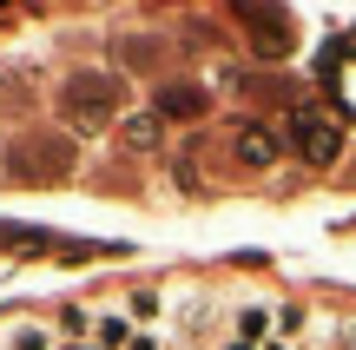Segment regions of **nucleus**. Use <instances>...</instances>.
Returning a JSON list of instances; mask_svg holds the SVG:
<instances>
[{
  "instance_id": "nucleus-6",
  "label": "nucleus",
  "mask_w": 356,
  "mask_h": 350,
  "mask_svg": "<svg viewBox=\"0 0 356 350\" xmlns=\"http://www.w3.org/2000/svg\"><path fill=\"white\" fill-rule=\"evenodd\" d=\"M231 337H238V344H251V350L277 344V311H270L264 298H257V304H238V317H231Z\"/></svg>"
},
{
  "instance_id": "nucleus-15",
  "label": "nucleus",
  "mask_w": 356,
  "mask_h": 350,
  "mask_svg": "<svg viewBox=\"0 0 356 350\" xmlns=\"http://www.w3.org/2000/svg\"><path fill=\"white\" fill-rule=\"evenodd\" d=\"M323 79H330V86H337V93H343V106H350V113H356V73H343V66H337V60H330V66H323Z\"/></svg>"
},
{
  "instance_id": "nucleus-3",
  "label": "nucleus",
  "mask_w": 356,
  "mask_h": 350,
  "mask_svg": "<svg viewBox=\"0 0 356 350\" xmlns=\"http://www.w3.org/2000/svg\"><path fill=\"white\" fill-rule=\"evenodd\" d=\"M297 145H304V159H310V166H337V152H343L337 126L317 113V106H297Z\"/></svg>"
},
{
  "instance_id": "nucleus-18",
  "label": "nucleus",
  "mask_w": 356,
  "mask_h": 350,
  "mask_svg": "<svg viewBox=\"0 0 356 350\" xmlns=\"http://www.w3.org/2000/svg\"><path fill=\"white\" fill-rule=\"evenodd\" d=\"M53 344H60V337H53ZM60 350H99V344H92V337H73V344H60Z\"/></svg>"
},
{
  "instance_id": "nucleus-17",
  "label": "nucleus",
  "mask_w": 356,
  "mask_h": 350,
  "mask_svg": "<svg viewBox=\"0 0 356 350\" xmlns=\"http://www.w3.org/2000/svg\"><path fill=\"white\" fill-rule=\"evenodd\" d=\"M126 350H165V337H159V331H139V337H132Z\"/></svg>"
},
{
  "instance_id": "nucleus-19",
  "label": "nucleus",
  "mask_w": 356,
  "mask_h": 350,
  "mask_svg": "<svg viewBox=\"0 0 356 350\" xmlns=\"http://www.w3.org/2000/svg\"><path fill=\"white\" fill-rule=\"evenodd\" d=\"M225 350H251V344H238V337H231V344H225Z\"/></svg>"
},
{
  "instance_id": "nucleus-8",
  "label": "nucleus",
  "mask_w": 356,
  "mask_h": 350,
  "mask_svg": "<svg viewBox=\"0 0 356 350\" xmlns=\"http://www.w3.org/2000/svg\"><path fill=\"white\" fill-rule=\"evenodd\" d=\"M132 337H139V331H132L126 311H99V317H92V344H99V350H126Z\"/></svg>"
},
{
  "instance_id": "nucleus-5",
  "label": "nucleus",
  "mask_w": 356,
  "mask_h": 350,
  "mask_svg": "<svg viewBox=\"0 0 356 350\" xmlns=\"http://www.w3.org/2000/svg\"><path fill=\"white\" fill-rule=\"evenodd\" d=\"M33 106H40V73L33 66H7V73H0V113L20 119V113H33Z\"/></svg>"
},
{
  "instance_id": "nucleus-10",
  "label": "nucleus",
  "mask_w": 356,
  "mask_h": 350,
  "mask_svg": "<svg viewBox=\"0 0 356 350\" xmlns=\"http://www.w3.org/2000/svg\"><path fill=\"white\" fill-rule=\"evenodd\" d=\"M238 159L244 166H270V159H277V139H270L264 126H238Z\"/></svg>"
},
{
  "instance_id": "nucleus-11",
  "label": "nucleus",
  "mask_w": 356,
  "mask_h": 350,
  "mask_svg": "<svg viewBox=\"0 0 356 350\" xmlns=\"http://www.w3.org/2000/svg\"><path fill=\"white\" fill-rule=\"evenodd\" d=\"M159 311H165V291H159V285H139V291L126 298V317H132V324H152Z\"/></svg>"
},
{
  "instance_id": "nucleus-13",
  "label": "nucleus",
  "mask_w": 356,
  "mask_h": 350,
  "mask_svg": "<svg viewBox=\"0 0 356 350\" xmlns=\"http://www.w3.org/2000/svg\"><path fill=\"white\" fill-rule=\"evenodd\" d=\"M119 132H126V145H139V152H145V145H159V113H132Z\"/></svg>"
},
{
  "instance_id": "nucleus-2",
  "label": "nucleus",
  "mask_w": 356,
  "mask_h": 350,
  "mask_svg": "<svg viewBox=\"0 0 356 350\" xmlns=\"http://www.w3.org/2000/svg\"><path fill=\"white\" fill-rule=\"evenodd\" d=\"M73 166V139L66 132H20L7 145V179L13 185H47V179H66Z\"/></svg>"
},
{
  "instance_id": "nucleus-20",
  "label": "nucleus",
  "mask_w": 356,
  "mask_h": 350,
  "mask_svg": "<svg viewBox=\"0 0 356 350\" xmlns=\"http://www.w3.org/2000/svg\"><path fill=\"white\" fill-rule=\"evenodd\" d=\"M0 350H7V344H0Z\"/></svg>"
},
{
  "instance_id": "nucleus-16",
  "label": "nucleus",
  "mask_w": 356,
  "mask_h": 350,
  "mask_svg": "<svg viewBox=\"0 0 356 350\" xmlns=\"http://www.w3.org/2000/svg\"><path fill=\"white\" fill-rule=\"evenodd\" d=\"M330 350H356V317H343V324H330Z\"/></svg>"
},
{
  "instance_id": "nucleus-4",
  "label": "nucleus",
  "mask_w": 356,
  "mask_h": 350,
  "mask_svg": "<svg viewBox=\"0 0 356 350\" xmlns=\"http://www.w3.org/2000/svg\"><path fill=\"white\" fill-rule=\"evenodd\" d=\"M152 113L159 119H204V113H211V100H204V86L178 79V86H159L152 93Z\"/></svg>"
},
{
  "instance_id": "nucleus-9",
  "label": "nucleus",
  "mask_w": 356,
  "mask_h": 350,
  "mask_svg": "<svg viewBox=\"0 0 356 350\" xmlns=\"http://www.w3.org/2000/svg\"><path fill=\"white\" fill-rule=\"evenodd\" d=\"M92 317H99V311H86V304H60V311H53V337H60V344L92 337Z\"/></svg>"
},
{
  "instance_id": "nucleus-14",
  "label": "nucleus",
  "mask_w": 356,
  "mask_h": 350,
  "mask_svg": "<svg viewBox=\"0 0 356 350\" xmlns=\"http://www.w3.org/2000/svg\"><path fill=\"white\" fill-rule=\"evenodd\" d=\"M7 350H60V344H53V331H40V324H20V331L7 337Z\"/></svg>"
},
{
  "instance_id": "nucleus-7",
  "label": "nucleus",
  "mask_w": 356,
  "mask_h": 350,
  "mask_svg": "<svg viewBox=\"0 0 356 350\" xmlns=\"http://www.w3.org/2000/svg\"><path fill=\"white\" fill-rule=\"evenodd\" d=\"M244 20H251V40H257V60H284V53H291V20H284V13H244Z\"/></svg>"
},
{
  "instance_id": "nucleus-12",
  "label": "nucleus",
  "mask_w": 356,
  "mask_h": 350,
  "mask_svg": "<svg viewBox=\"0 0 356 350\" xmlns=\"http://www.w3.org/2000/svg\"><path fill=\"white\" fill-rule=\"evenodd\" d=\"M310 331V311L304 304H277V344H297Z\"/></svg>"
},
{
  "instance_id": "nucleus-1",
  "label": "nucleus",
  "mask_w": 356,
  "mask_h": 350,
  "mask_svg": "<svg viewBox=\"0 0 356 350\" xmlns=\"http://www.w3.org/2000/svg\"><path fill=\"white\" fill-rule=\"evenodd\" d=\"M119 106H126V86H119V73H99V66H79L60 86V113H66V126H79V132L113 126Z\"/></svg>"
}]
</instances>
